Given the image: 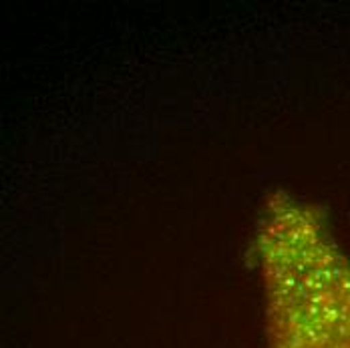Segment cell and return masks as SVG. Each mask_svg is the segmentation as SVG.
Returning <instances> with one entry per match:
<instances>
[{
    "instance_id": "1",
    "label": "cell",
    "mask_w": 350,
    "mask_h": 348,
    "mask_svg": "<svg viewBox=\"0 0 350 348\" xmlns=\"http://www.w3.org/2000/svg\"><path fill=\"white\" fill-rule=\"evenodd\" d=\"M266 348H350V256L320 209L278 191L256 234Z\"/></svg>"
}]
</instances>
